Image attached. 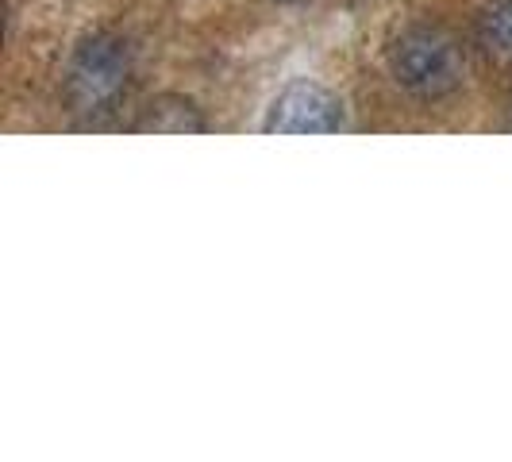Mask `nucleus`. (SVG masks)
Instances as JSON below:
<instances>
[{"label":"nucleus","instance_id":"2","mask_svg":"<svg viewBox=\"0 0 512 462\" xmlns=\"http://www.w3.org/2000/svg\"><path fill=\"white\" fill-rule=\"evenodd\" d=\"M131 89V51L116 35H97L81 43L66 70V101L70 112L85 120H101L116 112Z\"/></svg>","mask_w":512,"mask_h":462},{"label":"nucleus","instance_id":"1","mask_svg":"<svg viewBox=\"0 0 512 462\" xmlns=\"http://www.w3.org/2000/svg\"><path fill=\"white\" fill-rule=\"evenodd\" d=\"M389 70L401 89H409L420 101H439L455 93L466 77L459 39L436 24H416L401 31V39L389 47Z\"/></svg>","mask_w":512,"mask_h":462},{"label":"nucleus","instance_id":"3","mask_svg":"<svg viewBox=\"0 0 512 462\" xmlns=\"http://www.w3.org/2000/svg\"><path fill=\"white\" fill-rule=\"evenodd\" d=\"M339 128H343V104L332 89L316 81L285 85L266 116L270 135H332Z\"/></svg>","mask_w":512,"mask_h":462},{"label":"nucleus","instance_id":"4","mask_svg":"<svg viewBox=\"0 0 512 462\" xmlns=\"http://www.w3.org/2000/svg\"><path fill=\"white\" fill-rule=\"evenodd\" d=\"M139 131H154V135H185V131H205V116L193 108L185 97H158V101L143 112Z\"/></svg>","mask_w":512,"mask_h":462},{"label":"nucleus","instance_id":"5","mask_svg":"<svg viewBox=\"0 0 512 462\" xmlns=\"http://www.w3.org/2000/svg\"><path fill=\"white\" fill-rule=\"evenodd\" d=\"M478 43L512 66V0H486L478 12Z\"/></svg>","mask_w":512,"mask_h":462}]
</instances>
